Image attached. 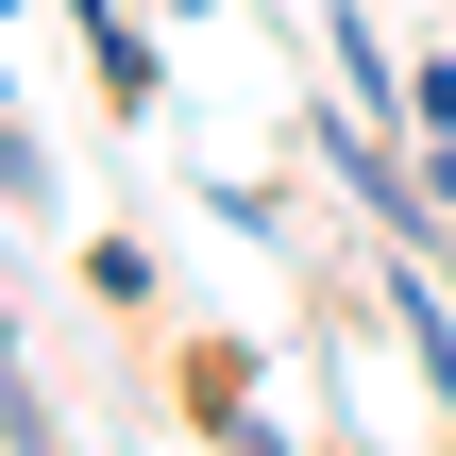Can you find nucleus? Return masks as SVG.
Instances as JSON below:
<instances>
[{"instance_id": "obj_1", "label": "nucleus", "mask_w": 456, "mask_h": 456, "mask_svg": "<svg viewBox=\"0 0 456 456\" xmlns=\"http://www.w3.org/2000/svg\"><path fill=\"white\" fill-rule=\"evenodd\" d=\"M186 423H203L220 456H305L271 406H254V355H237V338H203V355H186Z\"/></svg>"}, {"instance_id": "obj_2", "label": "nucleus", "mask_w": 456, "mask_h": 456, "mask_svg": "<svg viewBox=\"0 0 456 456\" xmlns=\"http://www.w3.org/2000/svg\"><path fill=\"white\" fill-rule=\"evenodd\" d=\"M68 34H85V68H102V102H118V118H152V102H169V51L135 34V0H68Z\"/></svg>"}, {"instance_id": "obj_3", "label": "nucleus", "mask_w": 456, "mask_h": 456, "mask_svg": "<svg viewBox=\"0 0 456 456\" xmlns=\"http://www.w3.org/2000/svg\"><path fill=\"white\" fill-rule=\"evenodd\" d=\"M322 51L355 68V118H389V102H406V51H389V34H372L355 0H322Z\"/></svg>"}, {"instance_id": "obj_4", "label": "nucleus", "mask_w": 456, "mask_h": 456, "mask_svg": "<svg viewBox=\"0 0 456 456\" xmlns=\"http://www.w3.org/2000/svg\"><path fill=\"white\" fill-rule=\"evenodd\" d=\"M0 456H68L51 389H34V355H17V322H0Z\"/></svg>"}, {"instance_id": "obj_5", "label": "nucleus", "mask_w": 456, "mask_h": 456, "mask_svg": "<svg viewBox=\"0 0 456 456\" xmlns=\"http://www.w3.org/2000/svg\"><path fill=\"white\" fill-rule=\"evenodd\" d=\"M0 203H17V220H51V152H34V118H17V102H0Z\"/></svg>"}, {"instance_id": "obj_6", "label": "nucleus", "mask_w": 456, "mask_h": 456, "mask_svg": "<svg viewBox=\"0 0 456 456\" xmlns=\"http://www.w3.org/2000/svg\"><path fill=\"white\" fill-rule=\"evenodd\" d=\"M406 135H423V152L456 135V51H406Z\"/></svg>"}, {"instance_id": "obj_7", "label": "nucleus", "mask_w": 456, "mask_h": 456, "mask_svg": "<svg viewBox=\"0 0 456 456\" xmlns=\"http://www.w3.org/2000/svg\"><path fill=\"white\" fill-rule=\"evenodd\" d=\"M423 254H440V288H456V220H440V237H423Z\"/></svg>"}]
</instances>
